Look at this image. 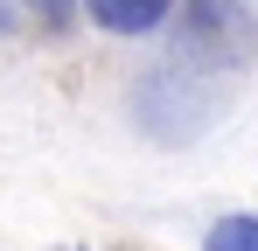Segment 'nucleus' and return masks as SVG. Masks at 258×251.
<instances>
[{"mask_svg": "<svg viewBox=\"0 0 258 251\" xmlns=\"http://www.w3.org/2000/svg\"><path fill=\"white\" fill-rule=\"evenodd\" d=\"M84 7H91V21L112 28V35H147V28L168 21L174 0H84Z\"/></svg>", "mask_w": 258, "mask_h": 251, "instance_id": "1", "label": "nucleus"}, {"mask_svg": "<svg viewBox=\"0 0 258 251\" xmlns=\"http://www.w3.org/2000/svg\"><path fill=\"white\" fill-rule=\"evenodd\" d=\"M210 251H258V216H223L210 230Z\"/></svg>", "mask_w": 258, "mask_h": 251, "instance_id": "2", "label": "nucleus"}, {"mask_svg": "<svg viewBox=\"0 0 258 251\" xmlns=\"http://www.w3.org/2000/svg\"><path fill=\"white\" fill-rule=\"evenodd\" d=\"M28 7H35V14H63L70 0H28Z\"/></svg>", "mask_w": 258, "mask_h": 251, "instance_id": "3", "label": "nucleus"}]
</instances>
